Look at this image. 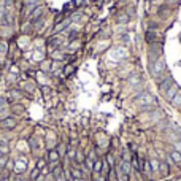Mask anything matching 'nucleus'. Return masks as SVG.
Returning a JSON list of instances; mask_svg holds the SVG:
<instances>
[{
    "instance_id": "nucleus-1",
    "label": "nucleus",
    "mask_w": 181,
    "mask_h": 181,
    "mask_svg": "<svg viewBox=\"0 0 181 181\" xmlns=\"http://www.w3.org/2000/svg\"><path fill=\"white\" fill-rule=\"evenodd\" d=\"M61 161V154L57 153V149H49L48 151V156H46V162H48L49 167H56Z\"/></svg>"
},
{
    "instance_id": "nucleus-2",
    "label": "nucleus",
    "mask_w": 181,
    "mask_h": 181,
    "mask_svg": "<svg viewBox=\"0 0 181 181\" xmlns=\"http://www.w3.org/2000/svg\"><path fill=\"white\" fill-rule=\"evenodd\" d=\"M165 70V61L162 57H159V59H156L154 61V65H153V69H151V72H153V75L154 76H159L162 72Z\"/></svg>"
},
{
    "instance_id": "nucleus-3",
    "label": "nucleus",
    "mask_w": 181,
    "mask_h": 181,
    "mask_svg": "<svg viewBox=\"0 0 181 181\" xmlns=\"http://www.w3.org/2000/svg\"><path fill=\"white\" fill-rule=\"evenodd\" d=\"M178 91H180V86L176 84V83H172L170 86L167 87V91L164 92V97H165V100H168V102H172L173 100V97L178 94Z\"/></svg>"
},
{
    "instance_id": "nucleus-4",
    "label": "nucleus",
    "mask_w": 181,
    "mask_h": 181,
    "mask_svg": "<svg viewBox=\"0 0 181 181\" xmlns=\"http://www.w3.org/2000/svg\"><path fill=\"white\" fill-rule=\"evenodd\" d=\"M138 99H140L141 106H151V105H154V100H156L149 92H143L140 97H138Z\"/></svg>"
},
{
    "instance_id": "nucleus-5",
    "label": "nucleus",
    "mask_w": 181,
    "mask_h": 181,
    "mask_svg": "<svg viewBox=\"0 0 181 181\" xmlns=\"http://www.w3.org/2000/svg\"><path fill=\"white\" fill-rule=\"evenodd\" d=\"M0 126L3 127V129H7V130H11V129L16 127V119H14V118H5V119H2Z\"/></svg>"
},
{
    "instance_id": "nucleus-6",
    "label": "nucleus",
    "mask_w": 181,
    "mask_h": 181,
    "mask_svg": "<svg viewBox=\"0 0 181 181\" xmlns=\"http://www.w3.org/2000/svg\"><path fill=\"white\" fill-rule=\"evenodd\" d=\"M170 161L173 162V164L180 165L181 164V151H176V149L170 151Z\"/></svg>"
},
{
    "instance_id": "nucleus-7",
    "label": "nucleus",
    "mask_w": 181,
    "mask_h": 181,
    "mask_svg": "<svg viewBox=\"0 0 181 181\" xmlns=\"http://www.w3.org/2000/svg\"><path fill=\"white\" fill-rule=\"evenodd\" d=\"M141 173L145 175V176L149 178L151 175H153V170H151V164H149V159H143V172Z\"/></svg>"
},
{
    "instance_id": "nucleus-8",
    "label": "nucleus",
    "mask_w": 181,
    "mask_h": 181,
    "mask_svg": "<svg viewBox=\"0 0 181 181\" xmlns=\"http://www.w3.org/2000/svg\"><path fill=\"white\" fill-rule=\"evenodd\" d=\"M172 83H173V81H172V78H167V79H164V81L161 83V86H159V89H161V92H162V94H164L165 91H167V87H168V86L172 84Z\"/></svg>"
},
{
    "instance_id": "nucleus-9",
    "label": "nucleus",
    "mask_w": 181,
    "mask_h": 181,
    "mask_svg": "<svg viewBox=\"0 0 181 181\" xmlns=\"http://www.w3.org/2000/svg\"><path fill=\"white\" fill-rule=\"evenodd\" d=\"M149 164H151V170H153V173L154 172H159V164H161V162L157 161L156 157H154V159H149Z\"/></svg>"
},
{
    "instance_id": "nucleus-10",
    "label": "nucleus",
    "mask_w": 181,
    "mask_h": 181,
    "mask_svg": "<svg viewBox=\"0 0 181 181\" xmlns=\"http://www.w3.org/2000/svg\"><path fill=\"white\" fill-rule=\"evenodd\" d=\"M159 172H161L162 175H168L170 173V168H168V165L165 164V162H161V164H159Z\"/></svg>"
},
{
    "instance_id": "nucleus-11",
    "label": "nucleus",
    "mask_w": 181,
    "mask_h": 181,
    "mask_svg": "<svg viewBox=\"0 0 181 181\" xmlns=\"http://www.w3.org/2000/svg\"><path fill=\"white\" fill-rule=\"evenodd\" d=\"M40 175H41V172H40V170H38V168H37V167H35V168H34V170H32V172H30V175H29V180H30V181H35V180H37V178H38V176H40Z\"/></svg>"
},
{
    "instance_id": "nucleus-12",
    "label": "nucleus",
    "mask_w": 181,
    "mask_h": 181,
    "mask_svg": "<svg viewBox=\"0 0 181 181\" xmlns=\"http://www.w3.org/2000/svg\"><path fill=\"white\" fill-rule=\"evenodd\" d=\"M29 143H30V149L34 151V153H37V149H38V141H37V138H35V137L29 138Z\"/></svg>"
},
{
    "instance_id": "nucleus-13",
    "label": "nucleus",
    "mask_w": 181,
    "mask_h": 181,
    "mask_svg": "<svg viewBox=\"0 0 181 181\" xmlns=\"http://www.w3.org/2000/svg\"><path fill=\"white\" fill-rule=\"evenodd\" d=\"M156 38H157V34L156 32H146V41L148 43H153V41H156Z\"/></svg>"
},
{
    "instance_id": "nucleus-14",
    "label": "nucleus",
    "mask_w": 181,
    "mask_h": 181,
    "mask_svg": "<svg viewBox=\"0 0 181 181\" xmlns=\"http://www.w3.org/2000/svg\"><path fill=\"white\" fill-rule=\"evenodd\" d=\"M3 22H5V26H11V24H13V16H11L8 11L3 14Z\"/></svg>"
},
{
    "instance_id": "nucleus-15",
    "label": "nucleus",
    "mask_w": 181,
    "mask_h": 181,
    "mask_svg": "<svg viewBox=\"0 0 181 181\" xmlns=\"http://www.w3.org/2000/svg\"><path fill=\"white\" fill-rule=\"evenodd\" d=\"M172 105L176 106V108H180V105H181V94H180V92H178L176 96L173 97V100H172Z\"/></svg>"
},
{
    "instance_id": "nucleus-16",
    "label": "nucleus",
    "mask_w": 181,
    "mask_h": 181,
    "mask_svg": "<svg viewBox=\"0 0 181 181\" xmlns=\"http://www.w3.org/2000/svg\"><path fill=\"white\" fill-rule=\"evenodd\" d=\"M46 164H48V162H46V159H40V161L37 162V168L41 172L43 168H46Z\"/></svg>"
},
{
    "instance_id": "nucleus-17",
    "label": "nucleus",
    "mask_w": 181,
    "mask_h": 181,
    "mask_svg": "<svg viewBox=\"0 0 181 181\" xmlns=\"http://www.w3.org/2000/svg\"><path fill=\"white\" fill-rule=\"evenodd\" d=\"M10 181H27V180H26L22 175H17V173H16V176H14V178L10 175Z\"/></svg>"
},
{
    "instance_id": "nucleus-18",
    "label": "nucleus",
    "mask_w": 181,
    "mask_h": 181,
    "mask_svg": "<svg viewBox=\"0 0 181 181\" xmlns=\"http://www.w3.org/2000/svg\"><path fill=\"white\" fill-rule=\"evenodd\" d=\"M175 149H176V151H181V143H178V141H175Z\"/></svg>"
},
{
    "instance_id": "nucleus-19",
    "label": "nucleus",
    "mask_w": 181,
    "mask_h": 181,
    "mask_svg": "<svg viewBox=\"0 0 181 181\" xmlns=\"http://www.w3.org/2000/svg\"><path fill=\"white\" fill-rule=\"evenodd\" d=\"M73 72V67H67V70H65V73H72Z\"/></svg>"
}]
</instances>
